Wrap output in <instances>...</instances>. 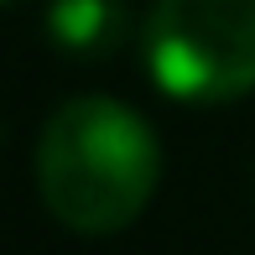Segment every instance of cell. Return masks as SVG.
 <instances>
[{
	"label": "cell",
	"mask_w": 255,
	"mask_h": 255,
	"mask_svg": "<svg viewBox=\"0 0 255 255\" xmlns=\"http://www.w3.org/2000/svg\"><path fill=\"white\" fill-rule=\"evenodd\" d=\"M161 182L156 130L110 94L57 104L37 141V193L73 235H115L135 224Z\"/></svg>",
	"instance_id": "1"
},
{
	"label": "cell",
	"mask_w": 255,
	"mask_h": 255,
	"mask_svg": "<svg viewBox=\"0 0 255 255\" xmlns=\"http://www.w3.org/2000/svg\"><path fill=\"white\" fill-rule=\"evenodd\" d=\"M146 68L182 104H229L255 89V0H156Z\"/></svg>",
	"instance_id": "2"
},
{
	"label": "cell",
	"mask_w": 255,
	"mask_h": 255,
	"mask_svg": "<svg viewBox=\"0 0 255 255\" xmlns=\"http://www.w3.org/2000/svg\"><path fill=\"white\" fill-rule=\"evenodd\" d=\"M130 10L125 0H52L47 5V37L73 57H104L125 42Z\"/></svg>",
	"instance_id": "3"
}]
</instances>
